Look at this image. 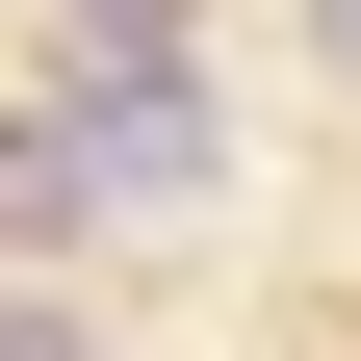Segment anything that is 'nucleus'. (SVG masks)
I'll list each match as a JSON object with an SVG mask.
<instances>
[{
    "label": "nucleus",
    "instance_id": "obj_1",
    "mask_svg": "<svg viewBox=\"0 0 361 361\" xmlns=\"http://www.w3.org/2000/svg\"><path fill=\"white\" fill-rule=\"evenodd\" d=\"M310 52H336V78H361V0H310Z\"/></svg>",
    "mask_w": 361,
    "mask_h": 361
}]
</instances>
